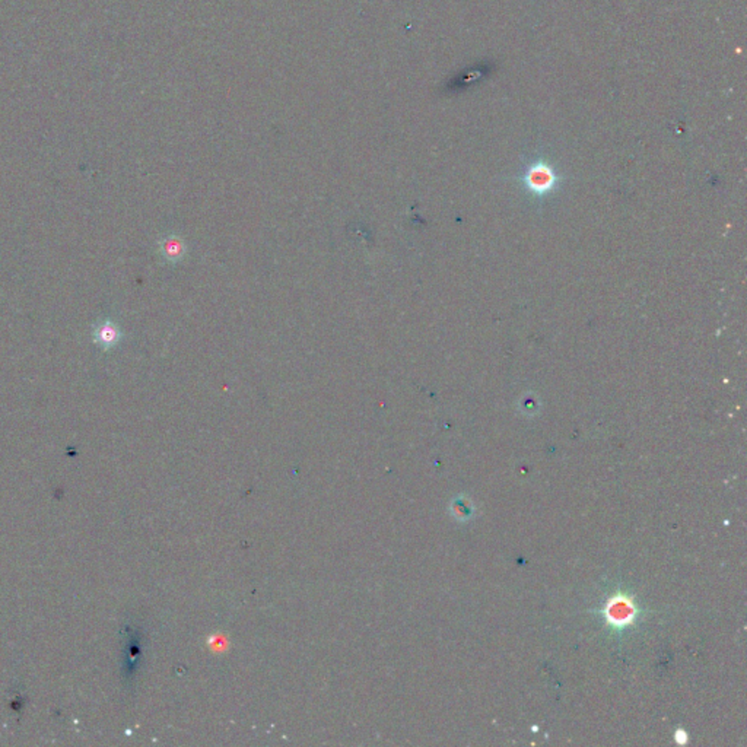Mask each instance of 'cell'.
I'll use <instances>...</instances> for the list:
<instances>
[{
	"mask_svg": "<svg viewBox=\"0 0 747 747\" xmlns=\"http://www.w3.org/2000/svg\"><path fill=\"white\" fill-rule=\"evenodd\" d=\"M120 336V330L111 321H102L97 324L95 329H93V339H95L98 346L104 349H110L116 344H118Z\"/></svg>",
	"mask_w": 747,
	"mask_h": 747,
	"instance_id": "7a4b0ae2",
	"label": "cell"
},
{
	"mask_svg": "<svg viewBox=\"0 0 747 747\" xmlns=\"http://www.w3.org/2000/svg\"><path fill=\"white\" fill-rule=\"evenodd\" d=\"M553 174L548 167H534L528 174V184L534 187L536 190H546L553 184Z\"/></svg>",
	"mask_w": 747,
	"mask_h": 747,
	"instance_id": "3957f363",
	"label": "cell"
},
{
	"mask_svg": "<svg viewBox=\"0 0 747 747\" xmlns=\"http://www.w3.org/2000/svg\"><path fill=\"white\" fill-rule=\"evenodd\" d=\"M604 616L610 625L616 628H624L633 624V619L636 616V607L629 597L617 594L606 603Z\"/></svg>",
	"mask_w": 747,
	"mask_h": 747,
	"instance_id": "6da1fadb",
	"label": "cell"
},
{
	"mask_svg": "<svg viewBox=\"0 0 747 747\" xmlns=\"http://www.w3.org/2000/svg\"><path fill=\"white\" fill-rule=\"evenodd\" d=\"M162 252L167 254L168 259H177L183 254V247L177 240H168L162 247Z\"/></svg>",
	"mask_w": 747,
	"mask_h": 747,
	"instance_id": "277c9868",
	"label": "cell"
}]
</instances>
